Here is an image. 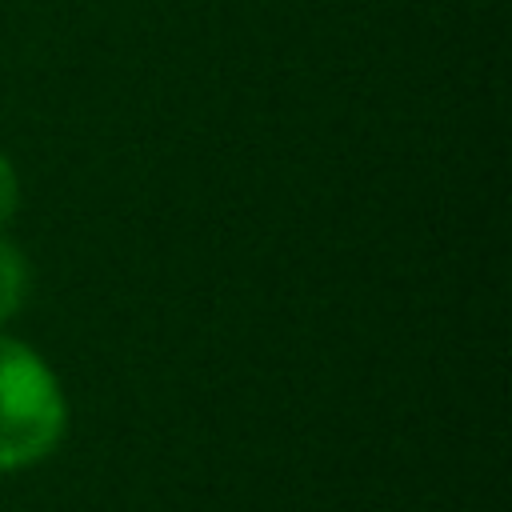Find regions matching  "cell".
<instances>
[{
	"label": "cell",
	"instance_id": "obj_1",
	"mask_svg": "<svg viewBox=\"0 0 512 512\" xmlns=\"http://www.w3.org/2000/svg\"><path fill=\"white\" fill-rule=\"evenodd\" d=\"M68 436V396L52 364L0 332V476L44 464Z\"/></svg>",
	"mask_w": 512,
	"mask_h": 512
},
{
	"label": "cell",
	"instance_id": "obj_2",
	"mask_svg": "<svg viewBox=\"0 0 512 512\" xmlns=\"http://www.w3.org/2000/svg\"><path fill=\"white\" fill-rule=\"evenodd\" d=\"M28 288H32V264H28V256L12 240L0 236V332L24 308Z\"/></svg>",
	"mask_w": 512,
	"mask_h": 512
},
{
	"label": "cell",
	"instance_id": "obj_3",
	"mask_svg": "<svg viewBox=\"0 0 512 512\" xmlns=\"http://www.w3.org/2000/svg\"><path fill=\"white\" fill-rule=\"evenodd\" d=\"M16 208H20V172H16V164L0 152V236H4V228L12 224Z\"/></svg>",
	"mask_w": 512,
	"mask_h": 512
}]
</instances>
